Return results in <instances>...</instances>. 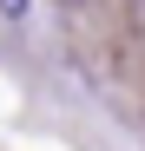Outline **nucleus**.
<instances>
[{
	"label": "nucleus",
	"mask_w": 145,
	"mask_h": 151,
	"mask_svg": "<svg viewBox=\"0 0 145 151\" xmlns=\"http://www.w3.org/2000/svg\"><path fill=\"white\" fill-rule=\"evenodd\" d=\"M0 13H27V0H0Z\"/></svg>",
	"instance_id": "obj_1"
}]
</instances>
